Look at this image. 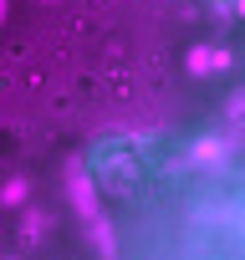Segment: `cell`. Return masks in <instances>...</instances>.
<instances>
[{
  "label": "cell",
  "instance_id": "6da1fadb",
  "mask_svg": "<svg viewBox=\"0 0 245 260\" xmlns=\"http://www.w3.org/2000/svg\"><path fill=\"white\" fill-rule=\"evenodd\" d=\"M225 67H230L225 51H209V46H194V51H189V72H194V77H209V72H225Z\"/></svg>",
  "mask_w": 245,
  "mask_h": 260
}]
</instances>
